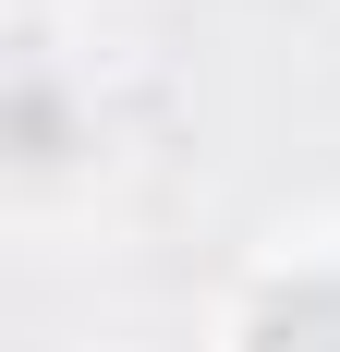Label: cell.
I'll return each mask as SVG.
<instances>
[{"mask_svg": "<svg viewBox=\"0 0 340 352\" xmlns=\"http://www.w3.org/2000/svg\"><path fill=\"white\" fill-rule=\"evenodd\" d=\"M255 352H340V280H304L255 316Z\"/></svg>", "mask_w": 340, "mask_h": 352, "instance_id": "obj_1", "label": "cell"}]
</instances>
